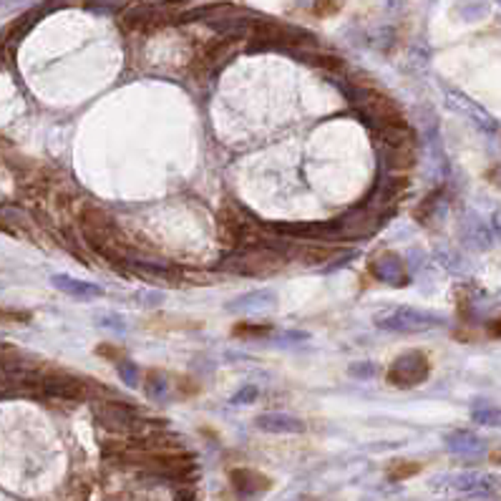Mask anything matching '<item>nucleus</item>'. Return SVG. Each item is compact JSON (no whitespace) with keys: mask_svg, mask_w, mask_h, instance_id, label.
Instances as JSON below:
<instances>
[{"mask_svg":"<svg viewBox=\"0 0 501 501\" xmlns=\"http://www.w3.org/2000/svg\"><path fill=\"white\" fill-rule=\"evenodd\" d=\"M78 222H81V237L101 257H106L114 264H122V267L126 259L134 257L129 252L122 230L116 227V222L111 220V215L106 210H101L96 204H86L81 215H78Z\"/></svg>","mask_w":501,"mask_h":501,"instance_id":"1","label":"nucleus"},{"mask_svg":"<svg viewBox=\"0 0 501 501\" xmlns=\"http://www.w3.org/2000/svg\"><path fill=\"white\" fill-rule=\"evenodd\" d=\"M220 270L247 277H272L287 267V254L272 242H254L222 257Z\"/></svg>","mask_w":501,"mask_h":501,"instance_id":"2","label":"nucleus"},{"mask_svg":"<svg viewBox=\"0 0 501 501\" xmlns=\"http://www.w3.org/2000/svg\"><path fill=\"white\" fill-rule=\"evenodd\" d=\"M345 96L352 101V106L368 119V124L375 129H388V126H406V114L401 106L383 91L363 86H343Z\"/></svg>","mask_w":501,"mask_h":501,"instance_id":"3","label":"nucleus"},{"mask_svg":"<svg viewBox=\"0 0 501 501\" xmlns=\"http://www.w3.org/2000/svg\"><path fill=\"white\" fill-rule=\"evenodd\" d=\"M217 232H220V242L230 249L247 247V244H254V242H267V237L259 235L262 227L252 220L249 212H244L242 207L235 202L222 204L220 220H217Z\"/></svg>","mask_w":501,"mask_h":501,"instance_id":"4","label":"nucleus"},{"mask_svg":"<svg viewBox=\"0 0 501 501\" xmlns=\"http://www.w3.org/2000/svg\"><path fill=\"white\" fill-rule=\"evenodd\" d=\"M182 13V3H146V6H129L122 13L119 23L126 31H156L161 26L179 23Z\"/></svg>","mask_w":501,"mask_h":501,"instance_id":"5","label":"nucleus"},{"mask_svg":"<svg viewBox=\"0 0 501 501\" xmlns=\"http://www.w3.org/2000/svg\"><path fill=\"white\" fill-rule=\"evenodd\" d=\"M375 325L388 333H426L433 330V328H441L443 320L433 313H426V310L398 305V308H388L375 315Z\"/></svg>","mask_w":501,"mask_h":501,"instance_id":"6","label":"nucleus"},{"mask_svg":"<svg viewBox=\"0 0 501 501\" xmlns=\"http://www.w3.org/2000/svg\"><path fill=\"white\" fill-rule=\"evenodd\" d=\"M96 421L104 426L106 431L119 436H146L144 431V421L136 416L131 406L119 401H99L94 406Z\"/></svg>","mask_w":501,"mask_h":501,"instance_id":"7","label":"nucleus"},{"mask_svg":"<svg viewBox=\"0 0 501 501\" xmlns=\"http://www.w3.org/2000/svg\"><path fill=\"white\" fill-rule=\"evenodd\" d=\"M431 373V363L426 358V352L421 350H408L403 355H398L391 363V368L386 370L388 380L398 388H414L419 383H424Z\"/></svg>","mask_w":501,"mask_h":501,"instance_id":"8","label":"nucleus"},{"mask_svg":"<svg viewBox=\"0 0 501 501\" xmlns=\"http://www.w3.org/2000/svg\"><path fill=\"white\" fill-rule=\"evenodd\" d=\"M239 43H242V38H232V36L220 33L215 41H210V43L197 53L194 68H197L199 73H217L225 63H230L232 58H235Z\"/></svg>","mask_w":501,"mask_h":501,"instance_id":"9","label":"nucleus"},{"mask_svg":"<svg viewBox=\"0 0 501 501\" xmlns=\"http://www.w3.org/2000/svg\"><path fill=\"white\" fill-rule=\"evenodd\" d=\"M446 104L451 106L453 111H458V114L466 116L471 124H476L481 131H486V134L499 131V122H496L494 116H491L481 104H476L474 99H468L466 94H461V91H448V94H446Z\"/></svg>","mask_w":501,"mask_h":501,"instance_id":"10","label":"nucleus"},{"mask_svg":"<svg viewBox=\"0 0 501 501\" xmlns=\"http://www.w3.org/2000/svg\"><path fill=\"white\" fill-rule=\"evenodd\" d=\"M370 275L375 280L386 282V285L393 287H403L408 282V270L403 259L398 257L396 252H380L378 257L370 262Z\"/></svg>","mask_w":501,"mask_h":501,"instance_id":"11","label":"nucleus"},{"mask_svg":"<svg viewBox=\"0 0 501 501\" xmlns=\"http://www.w3.org/2000/svg\"><path fill=\"white\" fill-rule=\"evenodd\" d=\"M124 267L126 270H131L134 275H139L144 282H151V285H159V287H169V285H176L179 282V277H176L174 270H169V267H161V264L151 262V259H126L124 262Z\"/></svg>","mask_w":501,"mask_h":501,"instance_id":"12","label":"nucleus"},{"mask_svg":"<svg viewBox=\"0 0 501 501\" xmlns=\"http://www.w3.org/2000/svg\"><path fill=\"white\" fill-rule=\"evenodd\" d=\"M50 285L55 290H61L63 295H71L76 300H96L104 295V287L94 285V282H83V280H76V277H68V275H53L50 277Z\"/></svg>","mask_w":501,"mask_h":501,"instance_id":"13","label":"nucleus"},{"mask_svg":"<svg viewBox=\"0 0 501 501\" xmlns=\"http://www.w3.org/2000/svg\"><path fill=\"white\" fill-rule=\"evenodd\" d=\"M230 484L232 489L242 496H252V494H262V491L270 489V479L259 471H252V468H235L230 474Z\"/></svg>","mask_w":501,"mask_h":501,"instance_id":"14","label":"nucleus"},{"mask_svg":"<svg viewBox=\"0 0 501 501\" xmlns=\"http://www.w3.org/2000/svg\"><path fill=\"white\" fill-rule=\"evenodd\" d=\"M257 429L264 431V433H303L305 424L298 419V416H287V414H262L257 416Z\"/></svg>","mask_w":501,"mask_h":501,"instance_id":"15","label":"nucleus"},{"mask_svg":"<svg viewBox=\"0 0 501 501\" xmlns=\"http://www.w3.org/2000/svg\"><path fill=\"white\" fill-rule=\"evenodd\" d=\"M446 446L453 453H461V456H474V453L484 451V441L479 436L468 433V431H453L446 436Z\"/></svg>","mask_w":501,"mask_h":501,"instance_id":"16","label":"nucleus"},{"mask_svg":"<svg viewBox=\"0 0 501 501\" xmlns=\"http://www.w3.org/2000/svg\"><path fill=\"white\" fill-rule=\"evenodd\" d=\"M272 305H275L272 292H249V295L239 298L237 303H232L230 308H242L244 313H247V310H264V308H272Z\"/></svg>","mask_w":501,"mask_h":501,"instance_id":"17","label":"nucleus"},{"mask_svg":"<svg viewBox=\"0 0 501 501\" xmlns=\"http://www.w3.org/2000/svg\"><path fill=\"white\" fill-rule=\"evenodd\" d=\"M489 13V0H463L458 6V16L463 21H481Z\"/></svg>","mask_w":501,"mask_h":501,"instance_id":"18","label":"nucleus"},{"mask_svg":"<svg viewBox=\"0 0 501 501\" xmlns=\"http://www.w3.org/2000/svg\"><path fill=\"white\" fill-rule=\"evenodd\" d=\"M144 391L151 398H164L166 396V378L159 370H149L144 375Z\"/></svg>","mask_w":501,"mask_h":501,"instance_id":"19","label":"nucleus"},{"mask_svg":"<svg viewBox=\"0 0 501 501\" xmlns=\"http://www.w3.org/2000/svg\"><path fill=\"white\" fill-rule=\"evenodd\" d=\"M474 421H476V424L501 429V408H496V406H476L474 408Z\"/></svg>","mask_w":501,"mask_h":501,"instance_id":"20","label":"nucleus"},{"mask_svg":"<svg viewBox=\"0 0 501 501\" xmlns=\"http://www.w3.org/2000/svg\"><path fill=\"white\" fill-rule=\"evenodd\" d=\"M421 471V463L416 461H396L391 468H388V479L393 481H403V479H411Z\"/></svg>","mask_w":501,"mask_h":501,"instance_id":"21","label":"nucleus"},{"mask_svg":"<svg viewBox=\"0 0 501 501\" xmlns=\"http://www.w3.org/2000/svg\"><path fill=\"white\" fill-rule=\"evenodd\" d=\"M119 370H122V378H124V383H126V386H139V365L136 363H131V360L129 358H122L119 360Z\"/></svg>","mask_w":501,"mask_h":501,"instance_id":"22","label":"nucleus"},{"mask_svg":"<svg viewBox=\"0 0 501 501\" xmlns=\"http://www.w3.org/2000/svg\"><path fill=\"white\" fill-rule=\"evenodd\" d=\"M126 0H86V8L99 13H114V11H124Z\"/></svg>","mask_w":501,"mask_h":501,"instance_id":"23","label":"nucleus"},{"mask_svg":"<svg viewBox=\"0 0 501 501\" xmlns=\"http://www.w3.org/2000/svg\"><path fill=\"white\" fill-rule=\"evenodd\" d=\"M270 330H272L270 325H252V323H239V325H235V335H239V338H259Z\"/></svg>","mask_w":501,"mask_h":501,"instance_id":"24","label":"nucleus"},{"mask_svg":"<svg viewBox=\"0 0 501 501\" xmlns=\"http://www.w3.org/2000/svg\"><path fill=\"white\" fill-rule=\"evenodd\" d=\"M348 373L352 375V378H360V380H370L378 375V368H375L373 363H352L350 368H348Z\"/></svg>","mask_w":501,"mask_h":501,"instance_id":"25","label":"nucleus"},{"mask_svg":"<svg viewBox=\"0 0 501 501\" xmlns=\"http://www.w3.org/2000/svg\"><path fill=\"white\" fill-rule=\"evenodd\" d=\"M257 396H259V391L254 386H244V388H239L237 393H235V396H232V403H235V406H247V403H254L257 401Z\"/></svg>","mask_w":501,"mask_h":501,"instance_id":"26","label":"nucleus"},{"mask_svg":"<svg viewBox=\"0 0 501 501\" xmlns=\"http://www.w3.org/2000/svg\"><path fill=\"white\" fill-rule=\"evenodd\" d=\"M99 352H101V355L106 352V358H109V360H122L124 358V352L119 350L116 345H109V343H106V345H99Z\"/></svg>","mask_w":501,"mask_h":501,"instance_id":"27","label":"nucleus"},{"mask_svg":"<svg viewBox=\"0 0 501 501\" xmlns=\"http://www.w3.org/2000/svg\"><path fill=\"white\" fill-rule=\"evenodd\" d=\"M489 333H491V338H501V318H496L494 323H489Z\"/></svg>","mask_w":501,"mask_h":501,"instance_id":"28","label":"nucleus"},{"mask_svg":"<svg viewBox=\"0 0 501 501\" xmlns=\"http://www.w3.org/2000/svg\"><path fill=\"white\" fill-rule=\"evenodd\" d=\"M0 320H13V318H8V315L3 313V310H0Z\"/></svg>","mask_w":501,"mask_h":501,"instance_id":"29","label":"nucleus"},{"mask_svg":"<svg viewBox=\"0 0 501 501\" xmlns=\"http://www.w3.org/2000/svg\"><path fill=\"white\" fill-rule=\"evenodd\" d=\"M499 3H501V0H499Z\"/></svg>","mask_w":501,"mask_h":501,"instance_id":"30","label":"nucleus"}]
</instances>
